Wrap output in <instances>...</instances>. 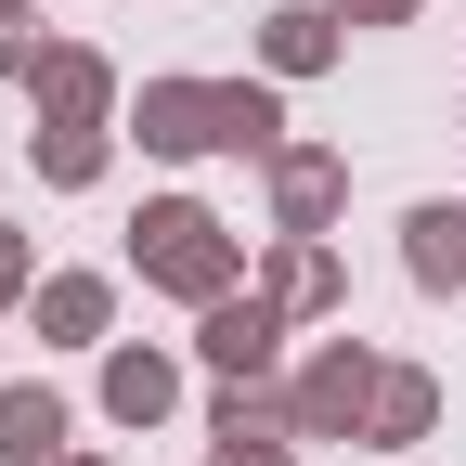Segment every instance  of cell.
<instances>
[{
    "mask_svg": "<svg viewBox=\"0 0 466 466\" xmlns=\"http://www.w3.org/2000/svg\"><path fill=\"white\" fill-rule=\"evenodd\" d=\"M363 401H376V376H363V363H350V350H337V363H324V376L299 389V415H311V428H350V415H363Z\"/></svg>",
    "mask_w": 466,
    "mask_h": 466,
    "instance_id": "cell-4",
    "label": "cell"
},
{
    "mask_svg": "<svg viewBox=\"0 0 466 466\" xmlns=\"http://www.w3.org/2000/svg\"><path fill=\"white\" fill-rule=\"evenodd\" d=\"M104 401H116L130 428H143V415H168V363H156V350H130V363L104 376Z\"/></svg>",
    "mask_w": 466,
    "mask_h": 466,
    "instance_id": "cell-6",
    "label": "cell"
},
{
    "mask_svg": "<svg viewBox=\"0 0 466 466\" xmlns=\"http://www.w3.org/2000/svg\"><path fill=\"white\" fill-rule=\"evenodd\" d=\"M272 66H324V14H285L272 26Z\"/></svg>",
    "mask_w": 466,
    "mask_h": 466,
    "instance_id": "cell-9",
    "label": "cell"
},
{
    "mask_svg": "<svg viewBox=\"0 0 466 466\" xmlns=\"http://www.w3.org/2000/svg\"><path fill=\"white\" fill-rule=\"evenodd\" d=\"M324 195H337V168H324V156H285V208L324 220Z\"/></svg>",
    "mask_w": 466,
    "mask_h": 466,
    "instance_id": "cell-8",
    "label": "cell"
},
{
    "mask_svg": "<svg viewBox=\"0 0 466 466\" xmlns=\"http://www.w3.org/2000/svg\"><path fill=\"white\" fill-rule=\"evenodd\" d=\"M0 453H14V466H52V453H66V401H52V389H14V401H0Z\"/></svg>",
    "mask_w": 466,
    "mask_h": 466,
    "instance_id": "cell-3",
    "label": "cell"
},
{
    "mask_svg": "<svg viewBox=\"0 0 466 466\" xmlns=\"http://www.w3.org/2000/svg\"><path fill=\"white\" fill-rule=\"evenodd\" d=\"M143 272L208 299V285H220V220H208V208H156V220H143Z\"/></svg>",
    "mask_w": 466,
    "mask_h": 466,
    "instance_id": "cell-2",
    "label": "cell"
},
{
    "mask_svg": "<svg viewBox=\"0 0 466 466\" xmlns=\"http://www.w3.org/2000/svg\"><path fill=\"white\" fill-rule=\"evenodd\" d=\"M350 14H415V0H350Z\"/></svg>",
    "mask_w": 466,
    "mask_h": 466,
    "instance_id": "cell-11",
    "label": "cell"
},
{
    "mask_svg": "<svg viewBox=\"0 0 466 466\" xmlns=\"http://www.w3.org/2000/svg\"><path fill=\"white\" fill-rule=\"evenodd\" d=\"M104 324V285H52V337H91Z\"/></svg>",
    "mask_w": 466,
    "mask_h": 466,
    "instance_id": "cell-10",
    "label": "cell"
},
{
    "mask_svg": "<svg viewBox=\"0 0 466 466\" xmlns=\"http://www.w3.org/2000/svg\"><path fill=\"white\" fill-rule=\"evenodd\" d=\"M208 363L259 376V363H272V311H220V324H208Z\"/></svg>",
    "mask_w": 466,
    "mask_h": 466,
    "instance_id": "cell-5",
    "label": "cell"
},
{
    "mask_svg": "<svg viewBox=\"0 0 466 466\" xmlns=\"http://www.w3.org/2000/svg\"><path fill=\"white\" fill-rule=\"evenodd\" d=\"M415 272H428V285H466V220H453V208L415 220Z\"/></svg>",
    "mask_w": 466,
    "mask_h": 466,
    "instance_id": "cell-7",
    "label": "cell"
},
{
    "mask_svg": "<svg viewBox=\"0 0 466 466\" xmlns=\"http://www.w3.org/2000/svg\"><path fill=\"white\" fill-rule=\"evenodd\" d=\"M143 143H272V91H143Z\"/></svg>",
    "mask_w": 466,
    "mask_h": 466,
    "instance_id": "cell-1",
    "label": "cell"
}]
</instances>
